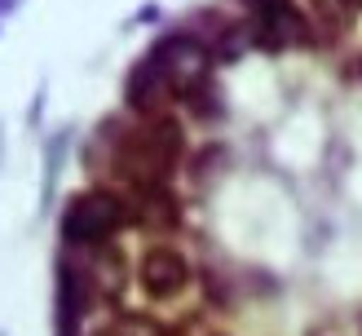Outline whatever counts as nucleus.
I'll use <instances>...</instances> for the list:
<instances>
[{"instance_id": "20e7f679", "label": "nucleus", "mask_w": 362, "mask_h": 336, "mask_svg": "<svg viewBox=\"0 0 362 336\" xmlns=\"http://www.w3.org/2000/svg\"><path fill=\"white\" fill-rule=\"evenodd\" d=\"M93 336H129L124 328H102V332H93Z\"/></svg>"}, {"instance_id": "423d86ee", "label": "nucleus", "mask_w": 362, "mask_h": 336, "mask_svg": "<svg viewBox=\"0 0 362 336\" xmlns=\"http://www.w3.org/2000/svg\"><path fill=\"white\" fill-rule=\"evenodd\" d=\"M354 5H362V0H354Z\"/></svg>"}, {"instance_id": "39448f33", "label": "nucleus", "mask_w": 362, "mask_h": 336, "mask_svg": "<svg viewBox=\"0 0 362 336\" xmlns=\"http://www.w3.org/2000/svg\"><path fill=\"white\" fill-rule=\"evenodd\" d=\"M354 71H358V80H362V58H358V66H354Z\"/></svg>"}, {"instance_id": "f03ea898", "label": "nucleus", "mask_w": 362, "mask_h": 336, "mask_svg": "<svg viewBox=\"0 0 362 336\" xmlns=\"http://www.w3.org/2000/svg\"><path fill=\"white\" fill-rule=\"evenodd\" d=\"M137 288L146 292L151 301H173V296H181L190 288V261H186V253H177L173 243H155V248H146L141 253V261H137Z\"/></svg>"}, {"instance_id": "7ed1b4c3", "label": "nucleus", "mask_w": 362, "mask_h": 336, "mask_svg": "<svg viewBox=\"0 0 362 336\" xmlns=\"http://www.w3.org/2000/svg\"><path fill=\"white\" fill-rule=\"evenodd\" d=\"M252 35H257V45H265V49H292L300 40H310V23H305L287 0H261Z\"/></svg>"}, {"instance_id": "f257e3e1", "label": "nucleus", "mask_w": 362, "mask_h": 336, "mask_svg": "<svg viewBox=\"0 0 362 336\" xmlns=\"http://www.w3.org/2000/svg\"><path fill=\"white\" fill-rule=\"evenodd\" d=\"M129 226H133L129 195L119 186H106V182L76 195L62 212V239H66V248H76V253H98V248L119 243V235Z\"/></svg>"}]
</instances>
